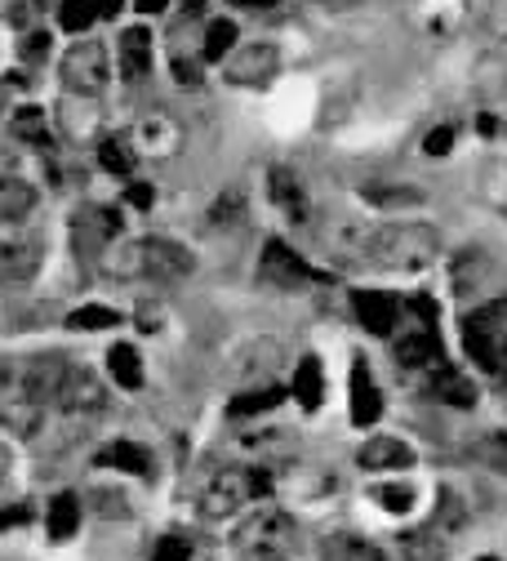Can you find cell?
Wrapping results in <instances>:
<instances>
[{
    "instance_id": "cell-1",
    "label": "cell",
    "mask_w": 507,
    "mask_h": 561,
    "mask_svg": "<svg viewBox=\"0 0 507 561\" xmlns=\"http://www.w3.org/2000/svg\"><path fill=\"white\" fill-rule=\"evenodd\" d=\"M441 259V232L431 224H383V228H370V241H366V263L383 267V272H423Z\"/></svg>"
},
{
    "instance_id": "cell-2",
    "label": "cell",
    "mask_w": 507,
    "mask_h": 561,
    "mask_svg": "<svg viewBox=\"0 0 507 561\" xmlns=\"http://www.w3.org/2000/svg\"><path fill=\"white\" fill-rule=\"evenodd\" d=\"M232 543H237V552L245 561H289L299 552V526L280 508H263V513L241 522Z\"/></svg>"
},
{
    "instance_id": "cell-3",
    "label": "cell",
    "mask_w": 507,
    "mask_h": 561,
    "mask_svg": "<svg viewBox=\"0 0 507 561\" xmlns=\"http://www.w3.org/2000/svg\"><path fill=\"white\" fill-rule=\"evenodd\" d=\"M267 472L263 468H245V463H232V468H223V472H214V481L200 490V517H209V522H228V517H237L250 500H258V495H267Z\"/></svg>"
},
{
    "instance_id": "cell-4",
    "label": "cell",
    "mask_w": 507,
    "mask_h": 561,
    "mask_svg": "<svg viewBox=\"0 0 507 561\" xmlns=\"http://www.w3.org/2000/svg\"><path fill=\"white\" fill-rule=\"evenodd\" d=\"M463 347L485 375H503L507 366V299L481 304L463 317Z\"/></svg>"
},
{
    "instance_id": "cell-5",
    "label": "cell",
    "mask_w": 507,
    "mask_h": 561,
    "mask_svg": "<svg viewBox=\"0 0 507 561\" xmlns=\"http://www.w3.org/2000/svg\"><path fill=\"white\" fill-rule=\"evenodd\" d=\"M58 77L71 94H81V99H99L112 81V67H107V49L99 41H77L67 54H62V67H58Z\"/></svg>"
},
{
    "instance_id": "cell-6",
    "label": "cell",
    "mask_w": 507,
    "mask_h": 561,
    "mask_svg": "<svg viewBox=\"0 0 507 561\" xmlns=\"http://www.w3.org/2000/svg\"><path fill=\"white\" fill-rule=\"evenodd\" d=\"M58 410H62L67 419H77V424L90 428L94 419L107 410V388L99 383L94 370H85V366H67L62 388H58Z\"/></svg>"
},
{
    "instance_id": "cell-7",
    "label": "cell",
    "mask_w": 507,
    "mask_h": 561,
    "mask_svg": "<svg viewBox=\"0 0 507 561\" xmlns=\"http://www.w3.org/2000/svg\"><path fill=\"white\" fill-rule=\"evenodd\" d=\"M196 259L170 241V237H148V241H138V272L148 276V280H161V286H174V280L192 276Z\"/></svg>"
},
{
    "instance_id": "cell-8",
    "label": "cell",
    "mask_w": 507,
    "mask_h": 561,
    "mask_svg": "<svg viewBox=\"0 0 507 561\" xmlns=\"http://www.w3.org/2000/svg\"><path fill=\"white\" fill-rule=\"evenodd\" d=\"M223 62H228L223 72H228V81H232V85L263 90V85H272V81H276V72H280V49H276L272 41H254V45H245V49L228 54Z\"/></svg>"
},
{
    "instance_id": "cell-9",
    "label": "cell",
    "mask_w": 507,
    "mask_h": 561,
    "mask_svg": "<svg viewBox=\"0 0 507 561\" xmlns=\"http://www.w3.org/2000/svg\"><path fill=\"white\" fill-rule=\"evenodd\" d=\"M258 280L272 290H303L312 286V267L299 250H289L285 241H267L263 259H258Z\"/></svg>"
},
{
    "instance_id": "cell-10",
    "label": "cell",
    "mask_w": 507,
    "mask_h": 561,
    "mask_svg": "<svg viewBox=\"0 0 507 561\" xmlns=\"http://www.w3.org/2000/svg\"><path fill=\"white\" fill-rule=\"evenodd\" d=\"M120 209H112V205H81L77 215H71V241H77V250L81 254H103L116 237H120Z\"/></svg>"
},
{
    "instance_id": "cell-11",
    "label": "cell",
    "mask_w": 507,
    "mask_h": 561,
    "mask_svg": "<svg viewBox=\"0 0 507 561\" xmlns=\"http://www.w3.org/2000/svg\"><path fill=\"white\" fill-rule=\"evenodd\" d=\"M129 138H134L138 152H148V157H157V161L183 152V125H178L170 112H142L138 125L129 129Z\"/></svg>"
},
{
    "instance_id": "cell-12",
    "label": "cell",
    "mask_w": 507,
    "mask_h": 561,
    "mask_svg": "<svg viewBox=\"0 0 507 561\" xmlns=\"http://www.w3.org/2000/svg\"><path fill=\"white\" fill-rule=\"evenodd\" d=\"M45 250L36 237H23V241H0V286H27L36 276Z\"/></svg>"
},
{
    "instance_id": "cell-13",
    "label": "cell",
    "mask_w": 507,
    "mask_h": 561,
    "mask_svg": "<svg viewBox=\"0 0 507 561\" xmlns=\"http://www.w3.org/2000/svg\"><path fill=\"white\" fill-rule=\"evenodd\" d=\"M366 241H370V228H360L356 219H334L321 228V245L334 263H366Z\"/></svg>"
},
{
    "instance_id": "cell-14",
    "label": "cell",
    "mask_w": 507,
    "mask_h": 561,
    "mask_svg": "<svg viewBox=\"0 0 507 561\" xmlns=\"http://www.w3.org/2000/svg\"><path fill=\"white\" fill-rule=\"evenodd\" d=\"M356 463L366 472H405V468H414V446L401 437H370L356 450Z\"/></svg>"
},
{
    "instance_id": "cell-15",
    "label": "cell",
    "mask_w": 507,
    "mask_h": 561,
    "mask_svg": "<svg viewBox=\"0 0 507 561\" xmlns=\"http://www.w3.org/2000/svg\"><path fill=\"white\" fill-rule=\"evenodd\" d=\"M352 312L370 334H392L401 321V299L383 295V290H356L352 295Z\"/></svg>"
},
{
    "instance_id": "cell-16",
    "label": "cell",
    "mask_w": 507,
    "mask_h": 561,
    "mask_svg": "<svg viewBox=\"0 0 507 561\" xmlns=\"http://www.w3.org/2000/svg\"><path fill=\"white\" fill-rule=\"evenodd\" d=\"M267 196H272V205L280 209L289 224H303V219H308V192H303V183H299L295 170L272 165V170H267Z\"/></svg>"
},
{
    "instance_id": "cell-17",
    "label": "cell",
    "mask_w": 507,
    "mask_h": 561,
    "mask_svg": "<svg viewBox=\"0 0 507 561\" xmlns=\"http://www.w3.org/2000/svg\"><path fill=\"white\" fill-rule=\"evenodd\" d=\"M379 414H383V392H379L370 366L356 357L352 362V424L370 428V424H379Z\"/></svg>"
},
{
    "instance_id": "cell-18",
    "label": "cell",
    "mask_w": 507,
    "mask_h": 561,
    "mask_svg": "<svg viewBox=\"0 0 507 561\" xmlns=\"http://www.w3.org/2000/svg\"><path fill=\"white\" fill-rule=\"evenodd\" d=\"M58 125H62V134L67 138H77V144H85V138H99L103 144V107L94 103V99H71V103H62L58 107Z\"/></svg>"
},
{
    "instance_id": "cell-19",
    "label": "cell",
    "mask_w": 507,
    "mask_h": 561,
    "mask_svg": "<svg viewBox=\"0 0 507 561\" xmlns=\"http://www.w3.org/2000/svg\"><path fill=\"white\" fill-rule=\"evenodd\" d=\"M62 375H67V362L62 357H36V362H27V370H23V397H32L41 405L58 401Z\"/></svg>"
},
{
    "instance_id": "cell-20",
    "label": "cell",
    "mask_w": 507,
    "mask_h": 561,
    "mask_svg": "<svg viewBox=\"0 0 507 561\" xmlns=\"http://www.w3.org/2000/svg\"><path fill=\"white\" fill-rule=\"evenodd\" d=\"M152 72V32L125 27L120 32V81H142Z\"/></svg>"
},
{
    "instance_id": "cell-21",
    "label": "cell",
    "mask_w": 507,
    "mask_h": 561,
    "mask_svg": "<svg viewBox=\"0 0 507 561\" xmlns=\"http://www.w3.org/2000/svg\"><path fill=\"white\" fill-rule=\"evenodd\" d=\"M99 463L103 468H116V472H129V477H152L157 463H152V450H142L138 442H112L99 450Z\"/></svg>"
},
{
    "instance_id": "cell-22",
    "label": "cell",
    "mask_w": 507,
    "mask_h": 561,
    "mask_svg": "<svg viewBox=\"0 0 507 561\" xmlns=\"http://www.w3.org/2000/svg\"><path fill=\"white\" fill-rule=\"evenodd\" d=\"M321 561H383V552H379L370 539L352 535V530H334V535L321 543Z\"/></svg>"
},
{
    "instance_id": "cell-23",
    "label": "cell",
    "mask_w": 507,
    "mask_h": 561,
    "mask_svg": "<svg viewBox=\"0 0 507 561\" xmlns=\"http://www.w3.org/2000/svg\"><path fill=\"white\" fill-rule=\"evenodd\" d=\"M427 388H431V397H437V401H450V405H463V410L476 405V388L454 366H446V362L431 366V383Z\"/></svg>"
},
{
    "instance_id": "cell-24",
    "label": "cell",
    "mask_w": 507,
    "mask_h": 561,
    "mask_svg": "<svg viewBox=\"0 0 507 561\" xmlns=\"http://www.w3.org/2000/svg\"><path fill=\"white\" fill-rule=\"evenodd\" d=\"M99 161H103L107 174L129 179V174L138 170V148H134V138H129V134H107L103 144H99Z\"/></svg>"
},
{
    "instance_id": "cell-25",
    "label": "cell",
    "mask_w": 507,
    "mask_h": 561,
    "mask_svg": "<svg viewBox=\"0 0 507 561\" xmlns=\"http://www.w3.org/2000/svg\"><path fill=\"white\" fill-rule=\"evenodd\" d=\"M280 401H285V388H280V383H258V388H250V392H237V397L228 401V414H232V419H254V414L276 410Z\"/></svg>"
},
{
    "instance_id": "cell-26",
    "label": "cell",
    "mask_w": 507,
    "mask_h": 561,
    "mask_svg": "<svg viewBox=\"0 0 507 561\" xmlns=\"http://www.w3.org/2000/svg\"><path fill=\"white\" fill-rule=\"evenodd\" d=\"M45 526H49V539H71V535H77V526H81V500L77 495H67V490H62V495H54L49 500V513H45Z\"/></svg>"
},
{
    "instance_id": "cell-27",
    "label": "cell",
    "mask_w": 507,
    "mask_h": 561,
    "mask_svg": "<svg viewBox=\"0 0 507 561\" xmlns=\"http://www.w3.org/2000/svg\"><path fill=\"white\" fill-rule=\"evenodd\" d=\"M295 397H299V405H303V410H316V405L325 401V370H321V362H316L312 353L299 362V375H295Z\"/></svg>"
},
{
    "instance_id": "cell-28",
    "label": "cell",
    "mask_w": 507,
    "mask_h": 561,
    "mask_svg": "<svg viewBox=\"0 0 507 561\" xmlns=\"http://www.w3.org/2000/svg\"><path fill=\"white\" fill-rule=\"evenodd\" d=\"M107 366H112V379H116L125 392H138V388H142V362H138V347L116 343L112 353H107Z\"/></svg>"
},
{
    "instance_id": "cell-29",
    "label": "cell",
    "mask_w": 507,
    "mask_h": 561,
    "mask_svg": "<svg viewBox=\"0 0 507 561\" xmlns=\"http://www.w3.org/2000/svg\"><path fill=\"white\" fill-rule=\"evenodd\" d=\"M489 272H494V267H489V259H485L481 250H463V254L454 259V290H459V295H472L476 286H485Z\"/></svg>"
},
{
    "instance_id": "cell-30",
    "label": "cell",
    "mask_w": 507,
    "mask_h": 561,
    "mask_svg": "<svg viewBox=\"0 0 507 561\" xmlns=\"http://www.w3.org/2000/svg\"><path fill=\"white\" fill-rule=\"evenodd\" d=\"M41 419H45V405L32 401V397H23V392H19L14 405H5V428L19 433V437H36L41 433Z\"/></svg>"
},
{
    "instance_id": "cell-31",
    "label": "cell",
    "mask_w": 507,
    "mask_h": 561,
    "mask_svg": "<svg viewBox=\"0 0 507 561\" xmlns=\"http://www.w3.org/2000/svg\"><path fill=\"white\" fill-rule=\"evenodd\" d=\"M14 138H23V144L32 148H49L54 138H49V116L41 107H19L14 112Z\"/></svg>"
},
{
    "instance_id": "cell-32",
    "label": "cell",
    "mask_w": 507,
    "mask_h": 561,
    "mask_svg": "<svg viewBox=\"0 0 507 561\" xmlns=\"http://www.w3.org/2000/svg\"><path fill=\"white\" fill-rule=\"evenodd\" d=\"M360 196H366L375 209H405V205H418L423 192L418 187H392V183H370V187H360Z\"/></svg>"
},
{
    "instance_id": "cell-33",
    "label": "cell",
    "mask_w": 507,
    "mask_h": 561,
    "mask_svg": "<svg viewBox=\"0 0 507 561\" xmlns=\"http://www.w3.org/2000/svg\"><path fill=\"white\" fill-rule=\"evenodd\" d=\"M62 325L67 330H112V325H120V312L103 308V304H85V308H71L62 317Z\"/></svg>"
},
{
    "instance_id": "cell-34",
    "label": "cell",
    "mask_w": 507,
    "mask_h": 561,
    "mask_svg": "<svg viewBox=\"0 0 507 561\" xmlns=\"http://www.w3.org/2000/svg\"><path fill=\"white\" fill-rule=\"evenodd\" d=\"M99 23V5H94V0H62V5H58V27L62 32H90Z\"/></svg>"
},
{
    "instance_id": "cell-35",
    "label": "cell",
    "mask_w": 507,
    "mask_h": 561,
    "mask_svg": "<svg viewBox=\"0 0 507 561\" xmlns=\"http://www.w3.org/2000/svg\"><path fill=\"white\" fill-rule=\"evenodd\" d=\"M32 187L19 179H0V219H23L32 209Z\"/></svg>"
},
{
    "instance_id": "cell-36",
    "label": "cell",
    "mask_w": 507,
    "mask_h": 561,
    "mask_svg": "<svg viewBox=\"0 0 507 561\" xmlns=\"http://www.w3.org/2000/svg\"><path fill=\"white\" fill-rule=\"evenodd\" d=\"M232 45H237V27H232L228 19H219V23H209V32H205L200 58H205V62H223V58L232 54Z\"/></svg>"
},
{
    "instance_id": "cell-37",
    "label": "cell",
    "mask_w": 507,
    "mask_h": 561,
    "mask_svg": "<svg viewBox=\"0 0 507 561\" xmlns=\"http://www.w3.org/2000/svg\"><path fill=\"white\" fill-rule=\"evenodd\" d=\"M472 455H476L485 468H494L498 477H507V433H485V437H476V442H472Z\"/></svg>"
},
{
    "instance_id": "cell-38",
    "label": "cell",
    "mask_w": 507,
    "mask_h": 561,
    "mask_svg": "<svg viewBox=\"0 0 507 561\" xmlns=\"http://www.w3.org/2000/svg\"><path fill=\"white\" fill-rule=\"evenodd\" d=\"M405 552L414 557V561H441L446 557V543H441V530H414L410 539H405Z\"/></svg>"
},
{
    "instance_id": "cell-39",
    "label": "cell",
    "mask_w": 507,
    "mask_h": 561,
    "mask_svg": "<svg viewBox=\"0 0 507 561\" xmlns=\"http://www.w3.org/2000/svg\"><path fill=\"white\" fill-rule=\"evenodd\" d=\"M463 517H468L463 500L454 495V490H441V500H437V526H431V530H441V535H454V530L463 526Z\"/></svg>"
},
{
    "instance_id": "cell-40",
    "label": "cell",
    "mask_w": 507,
    "mask_h": 561,
    "mask_svg": "<svg viewBox=\"0 0 507 561\" xmlns=\"http://www.w3.org/2000/svg\"><path fill=\"white\" fill-rule=\"evenodd\" d=\"M370 495H375V504H379V508H388V513H410V508H414V490H410V485H401V481L375 485Z\"/></svg>"
},
{
    "instance_id": "cell-41",
    "label": "cell",
    "mask_w": 507,
    "mask_h": 561,
    "mask_svg": "<svg viewBox=\"0 0 507 561\" xmlns=\"http://www.w3.org/2000/svg\"><path fill=\"white\" fill-rule=\"evenodd\" d=\"M192 557H196V548H192V539L178 535V530L161 535L157 548H152V561H192Z\"/></svg>"
},
{
    "instance_id": "cell-42",
    "label": "cell",
    "mask_w": 507,
    "mask_h": 561,
    "mask_svg": "<svg viewBox=\"0 0 507 561\" xmlns=\"http://www.w3.org/2000/svg\"><path fill=\"white\" fill-rule=\"evenodd\" d=\"M90 504H94L107 522L129 517V500H125V490H107V485H99V490H90Z\"/></svg>"
},
{
    "instance_id": "cell-43",
    "label": "cell",
    "mask_w": 507,
    "mask_h": 561,
    "mask_svg": "<svg viewBox=\"0 0 507 561\" xmlns=\"http://www.w3.org/2000/svg\"><path fill=\"white\" fill-rule=\"evenodd\" d=\"M19 54H23V62H27V67H41V62H49V32H45V27H36V32H23V41H19Z\"/></svg>"
},
{
    "instance_id": "cell-44",
    "label": "cell",
    "mask_w": 507,
    "mask_h": 561,
    "mask_svg": "<svg viewBox=\"0 0 507 561\" xmlns=\"http://www.w3.org/2000/svg\"><path fill=\"white\" fill-rule=\"evenodd\" d=\"M245 201H241V192L232 187V192H223L219 201H214V224H241L245 219V209H241Z\"/></svg>"
},
{
    "instance_id": "cell-45",
    "label": "cell",
    "mask_w": 507,
    "mask_h": 561,
    "mask_svg": "<svg viewBox=\"0 0 507 561\" xmlns=\"http://www.w3.org/2000/svg\"><path fill=\"white\" fill-rule=\"evenodd\" d=\"M36 14H41V0H14V5L5 10V19H10L19 32H36V23H32Z\"/></svg>"
},
{
    "instance_id": "cell-46",
    "label": "cell",
    "mask_w": 507,
    "mask_h": 561,
    "mask_svg": "<svg viewBox=\"0 0 507 561\" xmlns=\"http://www.w3.org/2000/svg\"><path fill=\"white\" fill-rule=\"evenodd\" d=\"M450 144H454V129L441 125V129H431V134H427V144H423V148H427L431 157H441V152H450Z\"/></svg>"
},
{
    "instance_id": "cell-47",
    "label": "cell",
    "mask_w": 507,
    "mask_h": 561,
    "mask_svg": "<svg viewBox=\"0 0 507 561\" xmlns=\"http://www.w3.org/2000/svg\"><path fill=\"white\" fill-rule=\"evenodd\" d=\"M125 201H129L134 209H152V201H157V192H152L148 183H129V187H125Z\"/></svg>"
},
{
    "instance_id": "cell-48",
    "label": "cell",
    "mask_w": 507,
    "mask_h": 561,
    "mask_svg": "<svg viewBox=\"0 0 507 561\" xmlns=\"http://www.w3.org/2000/svg\"><path fill=\"white\" fill-rule=\"evenodd\" d=\"M27 522H32V508H0V530H14Z\"/></svg>"
},
{
    "instance_id": "cell-49",
    "label": "cell",
    "mask_w": 507,
    "mask_h": 561,
    "mask_svg": "<svg viewBox=\"0 0 507 561\" xmlns=\"http://www.w3.org/2000/svg\"><path fill=\"white\" fill-rule=\"evenodd\" d=\"M134 10H138V14H165L170 0H134Z\"/></svg>"
},
{
    "instance_id": "cell-50",
    "label": "cell",
    "mask_w": 507,
    "mask_h": 561,
    "mask_svg": "<svg viewBox=\"0 0 507 561\" xmlns=\"http://www.w3.org/2000/svg\"><path fill=\"white\" fill-rule=\"evenodd\" d=\"M94 5H99V19H116L125 0H94Z\"/></svg>"
},
{
    "instance_id": "cell-51",
    "label": "cell",
    "mask_w": 507,
    "mask_h": 561,
    "mask_svg": "<svg viewBox=\"0 0 507 561\" xmlns=\"http://www.w3.org/2000/svg\"><path fill=\"white\" fill-rule=\"evenodd\" d=\"M232 5H241V10H272V5H280V0H232Z\"/></svg>"
},
{
    "instance_id": "cell-52",
    "label": "cell",
    "mask_w": 507,
    "mask_h": 561,
    "mask_svg": "<svg viewBox=\"0 0 507 561\" xmlns=\"http://www.w3.org/2000/svg\"><path fill=\"white\" fill-rule=\"evenodd\" d=\"M321 10H352V5H360V0H316Z\"/></svg>"
},
{
    "instance_id": "cell-53",
    "label": "cell",
    "mask_w": 507,
    "mask_h": 561,
    "mask_svg": "<svg viewBox=\"0 0 507 561\" xmlns=\"http://www.w3.org/2000/svg\"><path fill=\"white\" fill-rule=\"evenodd\" d=\"M205 14V0H183V19H196Z\"/></svg>"
},
{
    "instance_id": "cell-54",
    "label": "cell",
    "mask_w": 507,
    "mask_h": 561,
    "mask_svg": "<svg viewBox=\"0 0 507 561\" xmlns=\"http://www.w3.org/2000/svg\"><path fill=\"white\" fill-rule=\"evenodd\" d=\"M5 388H10V366L0 362V392H5Z\"/></svg>"
},
{
    "instance_id": "cell-55",
    "label": "cell",
    "mask_w": 507,
    "mask_h": 561,
    "mask_svg": "<svg viewBox=\"0 0 507 561\" xmlns=\"http://www.w3.org/2000/svg\"><path fill=\"white\" fill-rule=\"evenodd\" d=\"M0 112H5V85H0Z\"/></svg>"
},
{
    "instance_id": "cell-56",
    "label": "cell",
    "mask_w": 507,
    "mask_h": 561,
    "mask_svg": "<svg viewBox=\"0 0 507 561\" xmlns=\"http://www.w3.org/2000/svg\"><path fill=\"white\" fill-rule=\"evenodd\" d=\"M481 561H498V557H481Z\"/></svg>"
},
{
    "instance_id": "cell-57",
    "label": "cell",
    "mask_w": 507,
    "mask_h": 561,
    "mask_svg": "<svg viewBox=\"0 0 507 561\" xmlns=\"http://www.w3.org/2000/svg\"><path fill=\"white\" fill-rule=\"evenodd\" d=\"M498 379H507V366H503V375H498Z\"/></svg>"
}]
</instances>
